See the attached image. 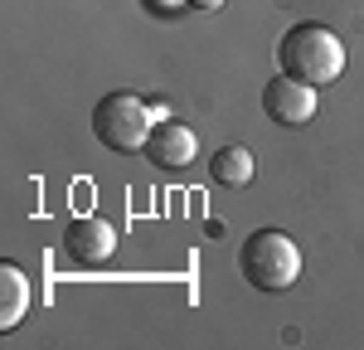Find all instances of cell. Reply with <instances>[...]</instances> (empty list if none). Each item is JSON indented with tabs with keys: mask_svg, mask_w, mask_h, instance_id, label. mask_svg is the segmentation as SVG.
<instances>
[{
	"mask_svg": "<svg viewBox=\"0 0 364 350\" xmlns=\"http://www.w3.org/2000/svg\"><path fill=\"white\" fill-rule=\"evenodd\" d=\"M209 180L224 185V190H243L252 180V151L248 146H219L209 156Z\"/></svg>",
	"mask_w": 364,
	"mask_h": 350,
	"instance_id": "8",
	"label": "cell"
},
{
	"mask_svg": "<svg viewBox=\"0 0 364 350\" xmlns=\"http://www.w3.org/2000/svg\"><path fill=\"white\" fill-rule=\"evenodd\" d=\"M238 272L257 292H287L301 277V248L282 229H252L238 248Z\"/></svg>",
	"mask_w": 364,
	"mask_h": 350,
	"instance_id": "2",
	"label": "cell"
},
{
	"mask_svg": "<svg viewBox=\"0 0 364 350\" xmlns=\"http://www.w3.org/2000/svg\"><path fill=\"white\" fill-rule=\"evenodd\" d=\"M185 5H190V10H219L224 0H185Z\"/></svg>",
	"mask_w": 364,
	"mask_h": 350,
	"instance_id": "10",
	"label": "cell"
},
{
	"mask_svg": "<svg viewBox=\"0 0 364 350\" xmlns=\"http://www.w3.org/2000/svg\"><path fill=\"white\" fill-rule=\"evenodd\" d=\"M277 68L311 88H326L345 73V44L326 25H291L277 39Z\"/></svg>",
	"mask_w": 364,
	"mask_h": 350,
	"instance_id": "1",
	"label": "cell"
},
{
	"mask_svg": "<svg viewBox=\"0 0 364 350\" xmlns=\"http://www.w3.org/2000/svg\"><path fill=\"white\" fill-rule=\"evenodd\" d=\"M25 312H29V277H25V267L0 262V331L20 326Z\"/></svg>",
	"mask_w": 364,
	"mask_h": 350,
	"instance_id": "7",
	"label": "cell"
},
{
	"mask_svg": "<svg viewBox=\"0 0 364 350\" xmlns=\"http://www.w3.org/2000/svg\"><path fill=\"white\" fill-rule=\"evenodd\" d=\"M262 112L272 117L277 127H306L316 117V88L291 78V73H277L272 83L262 88Z\"/></svg>",
	"mask_w": 364,
	"mask_h": 350,
	"instance_id": "4",
	"label": "cell"
},
{
	"mask_svg": "<svg viewBox=\"0 0 364 350\" xmlns=\"http://www.w3.org/2000/svg\"><path fill=\"white\" fill-rule=\"evenodd\" d=\"M141 5H146L151 15H180V10H190L185 0H141Z\"/></svg>",
	"mask_w": 364,
	"mask_h": 350,
	"instance_id": "9",
	"label": "cell"
},
{
	"mask_svg": "<svg viewBox=\"0 0 364 350\" xmlns=\"http://www.w3.org/2000/svg\"><path fill=\"white\" fill-rule=\"evenodd\" d=\"M63 253L73 262H83V267H97V262H107L117 253V229L107 219H97V214H78L63 229Z\"/></svg>",
	"mask_w": 364,
	"mask_h": 350,
	"instance_id": "5",
	"label": "cell"
},
{
	"mask_svg": "<svg viewBox=\"0 0 364 350\" xmlns=\"http://www.w3.org/2000/svg\"><path fill=\"white\" fill-rule=\"evenodd\" d=\"M161 122L156 107H146L132 92H107L97 107H92V137L107 146V151H146L151 127Z\"/></svg>",
	"mask_w": 364,
	"mask_h": 350,
	"instance_id": "3",
	"label": "cell"
},
{
	"mask_svg": "<svg viewBox=\"0 0 364 350\" xmlns=\"http://www.w3.org/2000/svg\"><path fill=\"white\" fill-rule=\"evenodd\" d=\"M146 156H151L156 171H185L199 156V142L185 122H156L151 137H146Z\"/></svg>",
	"mask_w": 364,
	"mask_h": 350,
	"instance_id": "6",
	"label": "cell"
}]
</instances>
